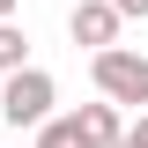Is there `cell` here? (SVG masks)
<instances>
[{
  "label": "cell",
  "instance_id": "5b68a950",
  "mask_svg": "<svg viewBox=\"0 0 148 148\" xmlns=\"http://www.w3.org/2000/svg\"><path fill=\"white\" fill-rule=\"evenodd\" d=\"M15 67H30V37L15 22H0V74H15Z\"/></svg>",
  "mask_w": 148,
  "mask_h": 148
},
{
  "label": "cell",
  "instance_id": "9c48e42d",
  "mask_svg": "<svg viewBox=\"0 0 148 148\" xmlns=\"http://www.w3.org/2000/svg\"><path fill=\"white\" fill-rule=\"evenodd\" d=\"M15 8H22V0H0V22H15Z\"/></svg>",
  "mask_w": 148,
  "mask_h": 148
},
{
  "label": "cell",
  "instance_id": "8992f818",
  "mask_svg": "<svg viewBox=\"0 0 148 148\" xmlns=\"http://www.w3.org/2000/svg\"><path fill=\"white\" fill-rule=\"evenodd\" d=\"M37 148H74V126L67 119H45V126H37Z\"/></svg>",
  "mask_w": 148,
  "mask_h": 148
},
{
  "label": "cell",
  "instance_id": "30bf717a",
  "mask_svg": "<svg viewBox=\"0 0 148 148\" xmlns=\"http://www.w3.org/2000/svg\"><path fill=\"white\" fill-rule=\"evenodd\" d=\"M119 148H126V141H119Z\"/></svg>",
  "mask_w": 148,
  "mask_h": 148
},
{
  "label": "cell",
  "instance_id": "3957f363",
  "mask_svg": "<svg viewBox=\"0 0 148 148\" xmlns=\"http://www.w3.org/2000/svg\"><path fill=\"white\" fill-rule=\"evenodd\" d=\"M67 37H74V45H89V52L119 45V15H111V0H74V15H67Z\"/></svg>",
  "mask_w": 148,
  "mask_h": 148
},
{
  "label": "cell",
  "instance_id": "277c9868",
  "mask_svg": "<svg viewBox=\"0 0 148 148\" xmlns=\"http://www.w3.org/2000/svg\"><path fill=\"white\" fill-rule=\"evenodd\" d=\"M67 126H74V148H119V104H82V111H67Z\"/></svg>",
  "mask_w": 148,
  "mask_h": 148
},
{
  "label": "cell",
  "instance_id": "7a4b0ae2",
  "mask_svg": "<svg viewBox=\"0 0 148 148\" xmlns=\"http://www.w3.org/2000/svg\"><path fill=\"white\" fill-rule=\"evenodd\" d=\"M52 104H59V89H52V74H45V67L0 74V119H8V126H45Z\"/></svg>",
  "mask_w": 148,
  "mask_h": 148
},
{
  "label": "cell",
  "instance_id": "6da1fadb",
  "mask_svg": "<svg viewBox=\"0 0 148 148\" xmlns=\"http://www.w3.org/2000/svg\"><path fill=\"white\" fill-rule=\"evenodd\" d=\"M89 82H96L104 104H133V111H148V52L104 45V52H89Z\"/></svg>",
  "mask_w": 148,
  "mask_h": 148
},
{
  "label": "cell",
  "instance_id": "ba28073f",
  "mask_svg": "<svg viewBox=\"0 0 148 148\" xmlns=\"http://www.w3.org/2000/svg\"><path fill=\"white\" fill-rule=\"evenodd\" d=\"M119 141H126V148H148V111H141V119H133L126 133H119Z\"/></svg>",
  "mask_w": 148,
  "mask_h": 148
},
{
  "label": "cell",
  "instance_id": "52a82bcc",
  "mask_svg": "<svg viewBox=\"0 0 148 148\" xmlns=\"http://www.w3.org/2000/svg\"><path fill=\"white\" fill-rule=\"evenodd\" d=\"M111 15L119 22H148V0H111Z\"/></svg>",
  "mask_w": 148,
  "mask_h": 148
}]
</instances>
